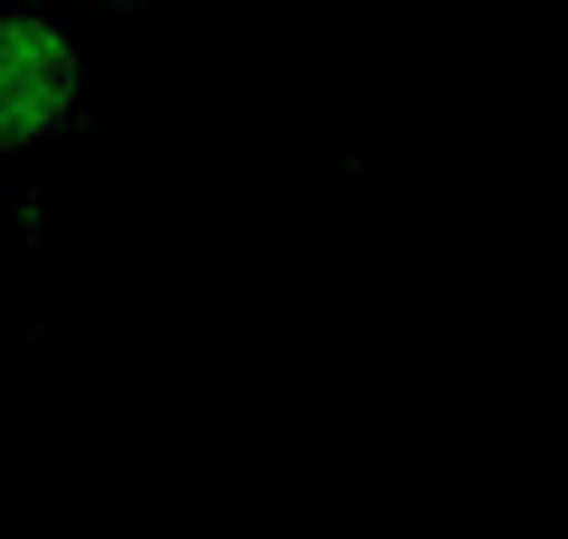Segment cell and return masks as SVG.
Here are the masks:
<instances>
[{"mask_svg":"<svg viewBox=\"0 0 568 539\" xmlns=\"http://www.w3.org/2000/svg\"><path fill=\"white\" fill-rule=\"evenodd\" d=\"M77 123V48L58 20L10 10L0 20V142H39Z\"/></svg>","mask_w":568,"mask_h":539,"instance_id":"obj_1","label":"cell"}]
</instances>
